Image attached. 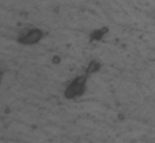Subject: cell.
Segmentation results:
<instances>
[{
    "label": "cell",
    "mask_w": 155,
    "mask_h": 143,
    "mask_svg": "<svg viewBox=\"0 0 155 143\" xmlns=\"http://www.w3.org/2000/svg\"><path fill=\"white\" fill-rule=\"evenodd\" d=\"M41 37V32L38 30H34L29 32L25 37H23V43L26 44H31L37 42Z\"/></svg>",
    "instance_id": "obj_1"
}]
</instances>
